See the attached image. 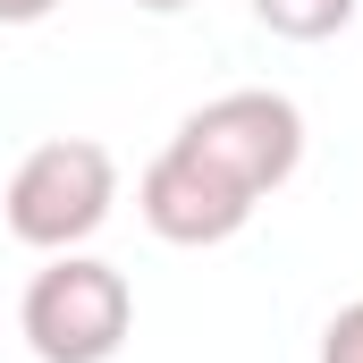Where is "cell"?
Returning <instances> with one entry per match:
<instances>
[{
	"label": "cell",
	"mask_w": 363,
	"mask_h": 363,
	"mask_svg": "<svg viewBox=\"0 0 363 363\" xmlns=\"http://www.w3.org/2000/svg\"><path fill=\"white\" fill-rule=\"evenodd\" d=\"M135 330V287L118 262L101 254H51L26 279L17 304V338L34 347V363H110Z\"/></svg>",
	"instance_id": "cell-1"
},
{
	"label": "cell",
	"mask_w": 363,
	"mask_h": 363,
	"mask_svg": "<svg viewBox=\"0 0 363 363\" xmlns=\"http://www.w3.org/2000/svg\"><path fill=\"white\" fill-rule=\"evenodd\" d=\"M110 203H118V161H110V144H93V135H51V144H34L26 161H17V178H9V237L17 245H34V254H77L93 228L110 220Z\"/></svg>",
	"instance_id": "cell-2"
},
{
	"label": "cell",
	"mask_w": 363,
	"mask_h": 363,
	"mask_svg": "<svg viewBox=\"0 0 363 363\" xmlns=\"http://www.w3.org/2000/svg\"><path fill=\"white\" fill-rule=\"evenodd\" d=\"M169 144H186L194 161H211L228 186H245L262 203L304 161V110L287 93H271V85H237V93H220V101H203V110H186V127Z\"/></svg>",
	"instance_id": "cell-3"
},
{
	"label": "cell",
	"mask_w": 363,
	"mask_h": 363,
	"mask_svg": "<svg viewBox=\"0 0 363 363\" xmlns=\"http://www.w3.org/2000/svg\"><path fill=\"white\" fill-rule=\"evenodd\" d=\"M135 211H144V228L161 245H228L254 220V194L228 186L211 161H194L186 144H161L152 169H144V186H135Z\"/></svg>",
	"instance_id": "cell-4"
},
{
	"label": "cell",
	"mask_w": 363,
	"mask_h": 363,
	"mask_svg": "<svg viewBox=\"0 0 363 363\" xmlns=\"http://www.w3.org/2000/svg\"><path fill=\"white\" fill-rule=\"evenodd\" d=\"M363 0H254V17L271 26L279 43H330V34H347L355 26Z\"/></svg>",
	"instance_id": "cell-5"
},
{
	"label": "cell",
	"mask_w": 363,
	"mask_h": 363,
	"mask_svg": "<svg viewBox=\"0 0 363 363\" xmlns=\"http://www.w3.org/2000/svg\"><path fill=\"white\" fill-rule=\"evenodd\" d=\"M321 363H363V296L330 313V330H321Z\"/></svg>",
	"instance_id": "cell-6"
},
{
	"label": "cell",
	"mask_w": 363,
	"mask_h": 363,
	"mask_svg": "<svg viewBox=\"0 0 363 363\" xmlns=\"http://www.w3.org/2000/svg\"><path fill=\"white\" fill-rule=\"evenodd\" d=\"M60 0H0V26H43Z\"/></svg>",
	"instance_id": "cell-7"
},
{
	"label": "cell",
	"mask_w": 363,
	"mask_h": 363,
	"mask_svg": "<svg viewBox=\"0 0 363 363\" xmlns=\"http://www.w3.org/2000/svg\"><path fill=\"white\" fill-rule=\"evenodd\" d=\"M135 9H152V17H178V9H194V0H135Z\"/></svg>",
	"instance_id": "cell-8"
}]
</instances>
